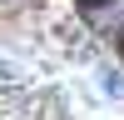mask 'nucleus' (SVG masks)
<instances>
[{"label": "nucleus", "mask_w": 124, "mask_h": 120, "mask_svg": "<svg viewBox=\"0 0 124 120\" xmlns=\"http://www.w3.org/2000/svg\"><path fill=\"white\" fill-rule=\"evenodd\" d=\"M79 5H85V10H99V5H104V0H79Z\"/></svg>", "instance_id": "f257e3e1"}]
</instances>
